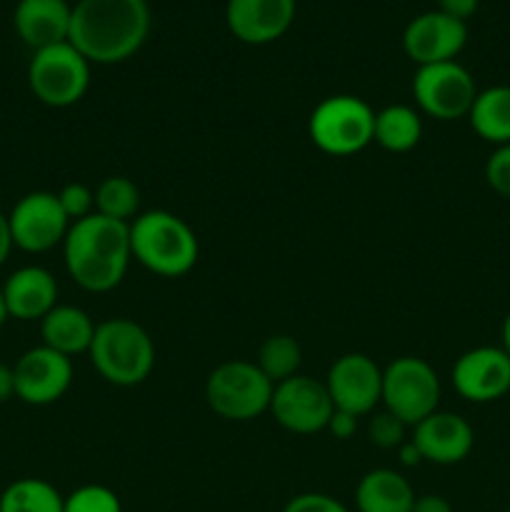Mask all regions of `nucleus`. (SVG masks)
Segmentation results:
<instances>
[{
    "mask_svg": "<svg viewBox=\"0 0 510 512\" xmlns=\"http://www.w3.org/2000/svg\"><path fill=\"white\" fill-rule=\"evenodd\" d=\"M8 225L13 248L25 253H48L55 245H63L73 223L60 208L58 193L35 190L13 205L8 213Z\"/></svg>",
    "mask_w": 510,
    "mask_h": 512,
    "instance_id": "10",
    "label": "nucleus"
},
{
    "mask_svg": "<svg viewBox=\"0 0 510 512\" xmlns=\"http://www.w3.org/2000/svg\"><path fill=\"white\" fill-rule=\"evenodd\" d=\"M325 430H330L338 440H348L353 438L355 430H358V418H355L353 413H345V410H333V415H330L328 420V428Z\"/></svg>",
    "mask_w": 510,
    "mask_h": 512,
    "instance_id": "32",
    "label": "nucleus"
},
{
    "mask_svg": "<svg viewBox=\"0 0 510 512\" xmlns=\"http://www.w3.org/2000/svg\"><path fill=\"white\" fill-rule=\"evenodd\" d=\"M505 512H510V508H508V510H505Z\"/></svg>",
    "mask_w": 510,
    "mask_h": 512,
    "instance_id": "40",
    "label": "nucleus"
},
{
    "mask_svg": "<svg viewBox=\"0 0 510 512\" xmlns=\"http://www.w3.org/2000/svg\"><path fill=\"white\" fill-rule=\"evenodd\" d=\"M68 275L88 293H108L123 283L133 260L130 223L93 213L70 225L63 240Z\"/></svg>",
    "mask_w": 510,
    "mask_h": 512,
    "instance_id": "2",
    "label": "nucleus"
},
{
    "mask_svg": "<svg viewBox=\"0 0 510 512\" xmlns=\"http://www.w3.org/2000/svg\"><path fill=\"white\" fill-rule=\"evenodd\" d=\"M335 405L328 388L308 375H293L275 385L270 413L285 430L298 435H313L328 428Z\"/></svg>",
    "mask_w": 510,
    "mask_h": 512,
    "instance_id": "11",
    "label": "nucleus"
},
{
    "mask_svg": "<svg viewBox=\"0 0 510 512\" xmlns=\"http://www.w3.org/2000/svg\"><path fill=\"white\" fill-rule=\"evenodd\" d=\"M283 512H350L340 500L325 493H300L288 500Z\"/></svg>",
    "mask_w": 510,
    "mask_h": 512,
    "instance_id": "31",
    "label": "nucleus"
},
{
    "mask_svg": "<svg viewBox=\"0 0 510 512\" xmlns=\"http://www.w3.org/2000/svg\"><path fill=\"white\" fill-rule=\"evenodd\" d=\"M413 440L425 463L455 465L463 463L475 445V433L468 420L458 413L435 410L413 428Z\"/></svg>",
    "mask_w": 510,
    "mask_h": 512,
    "instance_id": "17",
    "label": "nucleus"
},
{
    "mask_svg": "<svg viewBox=\"0 0 510 512\" xmlns=\"http://www.w3.org/2000/svg\"><path fill=\"white\" fill-rule=\"evenodd\" d=\"M300 363H303V350H300L298 340L290 335H270L258 353V368L263 370L265 378L273 385L283 383V380L298 375Z\"/></svg>",
    "mask_w": 510,
    "mask_h": 512,
    "instance_id": "26",
    "label": "nucleus"
},
{
    "mask_svg": "<svg viewBox=\"0 0 510 512\" xmlns=\"http://www.w3.org/2000/svg\"><path fill=\"white\" fill-rule=\"evenodd\" d=\"M15 398L28 405H53L68 393L73 383V360L38 345L30 348L13 365Z\"/></svg>",
    "mask_w": 510,
    "mask_h": 512,
    "instance_id": "13",
    "label": "nucleus"
},
{
    "mask_svg": "<svg viewBox=\"0 0 510 512\" xmlns=\"http://www.w3.org/2000/svg\"><path fill=\"white\" fill-rule=\"evenodd\" d=\"M440 13L450 15V18L455 20H463V23H468V18H473L475 13H478V5L480 0H440Z\"/></svg>",
    "mask_w": 510,
    "mask_h": 512,
    "instance_id": "33",
    "label": "nucleus"
},
{
    "mask_svg": "<svg viewBox=\"0 0 510 512\" xmlns=\"http://www.w3.org/2000/svg\"><path fill=\"white\" fill-rule=\"evenodd\" d=\"M133 258L160 278H180L198 263L200 243L193 228L168 210H148L130 223Z\"/></svg>",
    "mask_w": 510,
    "mask_h": 512,
    "instance_id": "3",
    "label": "nucleus"
},
{
    "mask_svg": "<svg viewBox=\"0 0 510 512\" xmlns=\"http://www.w3.org/2000/svg\"><path fill=\"white\" fill-rule=\"evenodd\" d=\"M70 13L73 5H68V0H20L13 13L15 33L33 48V53L65 43L70 33Z\"/></svg>",
    "mask_w": 510,
    "mask_h": 512,
    "instance_id": "19",
    "label": "nucleus"
},
{
    "mask_svg": "<svg viewBox=\"0 0 510 512\" xmlns=\"http://www.w3.org/2000/svg\"><path fill=\"white\" fill-rule=\"evenodd\" d=\"M5 320H8V308H5L3 288H0V328H3V325H5Z\"/></svg>",
    "mask_w": 510,
    "mask_h": 512,
    "instance_id": "39",
    "label": "nucleus"
},
{
    "mask_svg": "<svg viewBox=\"0 0 510 512\" xmlns=\"http://www.w3.org/2000/svg\"><path fill=\"white\" fill-rule=\"evenodd\" d=\"M410 512H453V505L443 495H420V498H415Z\"/></svg>",
    "mask_w": 510,
    "mask_h": 512,
    "instance_id": "34",
    "label": "nucleus"
},
{
    "mask_svg": "<svg viewBox=\"0 0 510 512\" xmlns=\"http://www.w3.org/2000/svg\"><path fill=\"white\" fill-rule=\"evenodd\" d=\"M140 210V190L125 175H110L95 188V213L105 218L133 223Z\"/></svg>",
    "mask_w": 510,
    "mask_h": 512,
    "instance_id": "25",
    "label": "nucleus"
},
{
    "mask_svg": "<svg viewBox=\"0 0 510 512\" xmlns=\"http://www.w3.org/2000/svg\"><path fill=\"white\" fill-rule=\"evenodd\" d=\"M413 95L418 108L435 120L468 118L470 108L478 95V85L468 68L450 60V63L420 65L413 78Z\"/></svg>",
    "mask_w": 510,
    "mask_h": 512,
    "instance_id": "9",
    "label": "nucleus"
},
{
    "mask_svg": "<svg viewBox=\"0 0 510 512\" xmlns=\"http://www.w3.org/2000/svg\"><path fill=\"white\" fill-rule=\"evenodd\" d=\"M275 385L250 360H228L205 380V400L218 418L248 423L270 410Z\"/></svg>",
    "mask_w": 510,
    "mask_h": 512,
    "instance_id": "5",
    "label": "nucleus"
},
{
    "mask_svg": "<svg viewBox=\"0 0 510 512\" xmlns=\"http://www.w3.org/2000/svg\"><path fill=\"white\" fill-rule=\"evenodd\" d=\"M503 350L510 355V313L503 320Z\"/></svg>",
    "mask_w": 510,
    "mask_h": 512,
    "instance_id": "38",
    "label": "nucleus"
},
{
    "mask_svg": "<svg viewBox=\"0 0 510 512\" xmlns=\"http://www.w3.org/2000/svg\"><path fill=\"white\" fill-rule=\"evenodd\" d=\"M380 403L388 413L415 428L420 420L433 415L440 403V380L433 365L423 358H395L383 370V395Z\"/></svg>",
    "mask_w": 510,
    "mask_h": 512,
    "instance_id": "8",
    "label": "nucleus"
},
{
    "mask_svg": "<svg viewBox=\"0 0 510 512\" xmlns=\"http://www.w3.org/2000/svg\"><path fill=\"white\" fill-rule=\"evenodd\" d=\"M40 335L45 348L73 358V355L88 353L95 335V323L83 308L75 305H55L43 320H40Z\"/></svg>",
    "mask_w": 510,
    "mask_h": 512,
    "instance_id": "20",
    "label": "nucleus"
},
{
    "mask_svg": "<svg viewBox=\"0 0 510 512\" xmlns=\"http://www.w3.org/2000/svg\"><path fill=\"white\" fill-rule=\"evenodd\" d=\"M295 20V0H228V30L248 45H268L283 38Z\"/></svg>",
    "mask_w": 510,
    "mask_h": 512,
    "instance_id": "16",
    "label": "nucleus"
},
{
    "mask_svg": "<svg viewBox=\"0 0 510 512\" xmlns=\"http://www.w3.org/2000/svg\"><path fill=\"white\" fill-rule=\"evenodd\" d=\"M375 110L355 95H330L315 105L308 120V135L323 153L345 158L373 143Z\"/></svg>",
    "mask_w": 510,
    "mask_h": 512,
    "instance_id": "6",
    "label": "nucleus"
},
{
    "mask_svg": "<svg viewBox=\"0 0 510 512\" xmlns=\"http://www.w3.org/2000/svg\"><path fill=\"white\" fill-rule=\"evenodd\" d=\"M63 512H123V505L105 485H83L65 498Z\"/></svg>",
    "mask_w": 510,
    "mask_h": 512,
    "instance_id": "27",
    "label": "nucleus"
},
{
    "mask_svg": "<svg viewBox=\"0 0 510 512\" xmlns=\"http://www.w3.org/2000/svg\"><path fill=\"white\" fill-rule=\"evenodd\" d=\"M335 410L353 413L355 418L373 413L383 395V368L363 353H345L330 365L325 378Z\"/></svg>",
    "mask_w": 510,
    "mask_h": 512,
    "instance_id": "12",
    "label": "nucleus"
},
{
    "mask_svg": "<svg viewBox=\"0 0 510 512\" xmlns=\"http://www.w3.org/2000/svg\"><path fill=\"white\" fill-rule=\"evenodd\" d=\"M65 498L40 478H20L0 495V512H63Z\"/></svg>",
    "mask_w": 510,
    "mask_h": 512,
    "instance_id": "24",
    "label": "nucleus"
},
{
    "mask_svg": "<svg viewBox=\"0 0 510 512\" xmlns=\"http://www.w3.org/2000/svg\"><path fill=\"white\" fill-rule=\"evenodd\" d=\"M148 33L145 0H78L70 13L68 43L90 65H115L133 58Z\"/></svg>",
    "mask_w": 510,
    "mask_h": 512,
    "instance_id": "1",
    "label": "nucleus"
},
{
    "mask_svg": "<svg viewBox=\"0 0 510 512\" xmlns=\"http://www.w3.org/2000/svg\"><path fill=\"white\" fill-rule=\"evenodd\" d=\"M398 460H400V465H405V468H415V465L425 463L423 455H420V450H418V445H415L413 440H405V443L400 445Z\"/></svg>",
    "mask_w": 510,
    "mask_h": 512,
    "instance_id": "36",
    "label": "nucleus"
},
{
    "mask_svg": "<svg viewBox=\"0 0 510 512\" xmlns=\"http://www.w3.org/2000/svg\"><path fill=\"white\" fill-rule=\"evenodd\" d=\"M415 503L413 485L390 468H375L355 488L358 512H410Z\"/></svg>",
    "mask_w": 510,
    "mask_h": 512,
    "instance_id": "21",
    "label": "nucleus"
},
{
    "mask_svg": "<svg viewBox=\"0 0 510 512\" xmlns=\"http://www.w3.org/2000/svg\"><path fill=\"white\" fill-rule=\"evenodd\" d=\"M475 133L493 145L510 143V85H493L478 90L468 113Z\"/></svg>",
    "mask_w": 510,
    "mask_h": 512,
    "instance_id": "22",
    "label": "nucleus"
},
{
    "mask_svg": "<svg viewBox=\"0 0 510 512\" xmlns=\"http://www.w3.org/2000/svg\"><path fill=\"white\" fill-rule=\"evenodd\" d=\"M468 43V25L440 10L418 15L403 33V50L413 63L435 65L450 63Z\"/></svg>",
    "mask_w": 510,
    "mask_h": 512,
    "instance_id": "15",
    "label": "nucleus"
},
{
    "mask_svg": "<svg viewBox=\"0 0 510 512\" xmlns=\"http://www.w3.org/2000/svg\"><path fill=\"white\" fill-rule=\"evenodd\" d=\"M423 138V120L410 105H388L375 113L373 140L388 153H408Z\"/></svg>",
    "mask_w": 510,
    "mask_h": 512,
    "instance_id": "23",
    "label": "nucleus"
},
{
    "mask_svg": "<svg viewBox=\"0 0 510 512\" xmlns=\"http://www.w3.org/2000/svg\"><path fill=\"white\" fill-rule=\"evenodd\" d=\"M10 398H15L13 365L0 363V403H8Z\"/></svg>",
    "mask_w": 510,
    "mask_h": 512,
    "instance_id": "35",
    "label": "nucleus"
},
{
    "mask_svg": "<svg viewBox=\"0 0 510 512\" xmlns=\"http://www.w3.org/2000/svg\"><path fill=\"white\" fill-rule=\"evenodd\" d=\"M60 208L65 210L70 223H78V220L88 218L95 213V193L83 183H68L58 193Z\"/></svg>",
    "mask_w": 510,
    "mask_h": 512,
    "instance_id": "29",
    "label": "nucleus"
},
{
    "mask_svg": "<svg viewBox=\"0 0 510 512\" xmlns=\"http://www.w3.org/2000/svg\"><path fill=\"white\" fill-rule=\"evenodd\" d=\"M30 93L48 108H70L90 88V63L65 40L35 50L28 65Z\"/></svg>",
    "mask_w": 510,
    "mask_h": 512,
    "instance_id": "7",
    "label": "nucleus"
},
{
    "mask_svg": "<svg viewBox=\"0 0 510 512\" xmlns=\"http://www.w3.org/2000/svg\"><path fill=\"white\" fill-rule=\"evenodd\" d=\"M0 288H3L8 318L43 320L58 305V280L40 265L18 268Z\"/></svg>",
    "mask_w": 510,
    "mask_h": 512,
    "instance_id": "18",
    "label": "nucleus"
},
{
    "mask_svg": "<svg viewBox=\"0 0 510 512\" xmlns=\"http://www.w3.org/2000/svg\"><path fill=\"white\" fill-rule=\"evenodd\" d=\"M10 250H13V238H10V225H8V215L0 210V268L8 260Z\"/></svg>",
    "mask_w": 510,
    "mask_h": 512,
    "instance_id": "37",
    "label": "nucleus"
},
{
    "mask_svg": "<svg viewBox=\"0 0 510 512\" xmlns=\"http://www.w3.org/2000/svg\"><path fill=\"white\" fill-rule=\"evenodd\" d=\"M90 363L100 378L118 388L145 383L155 368V345L143 325L128 318H110L95 325Z\"/></svg>",
    "mask_w": 510,
    "mask_h": 512,
    "instance_id": "4",
    "label": "nucleus"
},
{
    "mask_svg": "<svg viewBox=\"0 0 510 512\" xmlns=\"http://www.w3.org/2000/svg\"><path fill=\"white\" fill-rule=\"evenodd\" d=\"M453 388L468 403H495L510 393V355L483 345L460 355L453 365Z\"/></svg>",
    "mask_w": 510,
    "mask_h": 512,
    "instance_id": "14",
    "label": "nucleus"
},
{
    "mask_svg": "<svg viewBox=\"0 0 510 512\" xmlns=\"http://www.w3.org/2000/svg\"><path fill=\"white\" fill-rule=\"evenodd\" d=\"M485 180L503 198H510V143L498 145L485 163Z\"/></svg>",
    "mask_w": 510,
    "mask_h": 512,
    "instance_id": "30",
    "label": "nucleus"
},
{
    "mask_svg": "<svg viewBox=\"0 0 510 512\" xmlns=\"http://www.w3.org/2000/svg\"><path fill=\"white\" fill-rule=\"evenodd\" d=\"M405 428L408 425L403 420L395 418L393 413L383 410V413H375L368 420V440L380 450H395L405 443Z\"/></svg>",
    "mask_w": 510,
    "mask_h": 512,
    "instance_id": "28",
    "label": "nucleus"
}]
</instances>
